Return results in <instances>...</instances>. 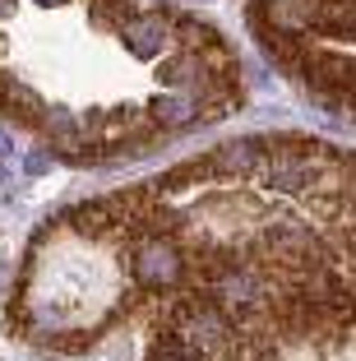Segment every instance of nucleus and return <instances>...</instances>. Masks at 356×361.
<instances>
[{
  "mask_svg": "<svg viewBox=\"0 0 356 361\" xmlns=\"http://www.w3.org/2000/svg\"><path fill=\"white\" fill-rule=\"evenodd\" d=\"M241 102V56L167 0H0V116L65 162L135 158Z\"/></svg>",
  "mask_w": 356,
  "mask_h": 361,
  "instance_id": "f03ea898",
  "label": "nucleus"
},
{
  "mask_svg": "<svg viewBox=\"0 0 356 361\" xmlns=\"http://www.w3.org/2000/svg\"><path fill=\"white\" fill-rule=\"evenodd\" d=\"M254 37L310 93L347 106L352 88V0H250Z\"/></svg>",
  "mask_w": 356,
  "mask_h": 361,
  "instance_id": "7ed1b4c3",
  "label": "nucleus"
},
{
  "mask_svg": "<svg viewBox=\"0 0 356 361\" xmlns=\"http://www.w3.org/2000/svg\"><path fill=\"white\" fill-rule=\"evenodd\" d=\"M10 324L65 352L121 324L352 334L347 153L259 135L61 213L32 236Z\"/></svg>",
  "mask_w": 356,
  "mask_h": 361,
  "instance_id": "f257e3e1",
  "label": "nucleus"
}]
</instances>
